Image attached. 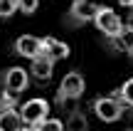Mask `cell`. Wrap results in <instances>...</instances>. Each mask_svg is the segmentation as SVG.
<instances>
[{"mask_svg":"<svg viewBox=\"0 0 133 131\" xmlns=\"http://www.w3.org/2000/svg\"><path fill=\"white\" fill-rule=\"evenodd\" d=\"M91 107H94L96 116H99L101 121L111 124V121H121L126 102L118 97V92H111V94H106V97H96Z\"/></svg>","mask_w":133,"mask_h":131,"instance_id":"cell-1","label":"cell"},{"mask_svg":"<svg viewBox=\"0 0 133 131\" xmlns=\"http://www.w3.org/2000/svg\"><path fill=\"white\" fill-rule=\"evenodd\" d=\"M94 25H96V30H99L104 37H114V35H118V32L126 30V22L118 17V13H116L114 8H109V5H99V8H96Z\"/></svg>","mask_w":133,"mask_h":131,"instance_id":"cell-2","label":"cell"},{"mask_svg":"<svg viewBox=\"0 0 133 131\" xmlns=\"http://www.w3.org/2000/svg\"><path fill=\"white\" fill-rule=\"evenodd\" d=\"M99 5L91 0H71L69 10L64 15V25L66 27H84V25L94 22V15Z\"/></svg>","mask_w":133,"mask_h":131,"instance_id":"cell-3","label":"cell"},{"mask_svg":"<svg viewBox=\"0 0 133 131\" xmlns=\"http://www.w3.org/2000/svg\"><path fill=\"white\" fill-rule=\"evenodd\" d=\"M30 69L25 67H8L0 72V87L8 89V92H15V94H22L25 89L30 87Z\"/></svg>","mask_w":133,"mask_h":131,"instance_id":"cell-4","label":"cell"},{"mask_svg":"<svg viewBox=\"0 0 133 131\" xmlns=\"http://www.w3.org/2000/svg\"><path fill=\"white\" fill-rule=\"evenodd\" d=\"M84 89H86L84 74L81 72H66L62 77V82H59V89H57L54 99H74V102H79Z\"/></svg>","mask_w":133,"mask_h":131,"instance_id":"cell-5","label":"cell"},{"mask_svg":"<svg viewBox=\"0 0 133 131\" xmlns=\"http://www.w3.org/2000/svg\"><path fill=\"white\" fill-rule=\"evenodd\" d=\"M54 64H57V59L52 54H47L44 49L39 54H35L30 59V74H32V79L39 82V84H47L52 79V74H54Z\"/></svg>","mask_w":133,"mask_h":131,"instance_id":"cell-6","label":"cell"},{"mask_svg":"<svg viewBox=\"0 0 133 131\" xmlns=\"http://www.w3.org/2000/svg\"><path fill=\"white\" fill-rule=\"evenodd\" d=\"M49 114V104L47 99H30L20 107V116H22V124L30 129H37V124L42 121Z\"/></svg>","mask_w":133,"mask_h":131,"instance_id":"cell-7","label":"cell"},{"mask_svg":"<svg viewBox=\"0 0 133 131\" xmlns=\"http://www.w3.org/2000/svg\"><path fill=\"white\" fill-rule=\"evenodd\" d=\"M12 49H15V54H20V57L32 59L35 54L42 52V37H35V35H22V37L15 40Z\"/></svg>","mask_w":133,"mask_h":131,"instance_id":"cell-8","label":"cell"},{"mask_svg":"<svg viewBox=\"0 0 133 131\" xmlns=\"http://www.w3.org/2000/svg\"><path fill=\"white\" fill-rule=\"evenodd\" d=\"M42 49L47 54H52L57 62H59V59H66V57H69V52H71L69 45L62 42V40H57V37H42Z\"/></svg>","mask_w":133,"mask_h":131,"instance_id":"cell-9","label":"cell"},{"mask_svg":"<svg viewBox=\"0 0 133 131\" xmlns=\"http://www.w3.org/2000/svg\"><path fill=\"white\" fill-rule=\"evenodd\" d=\"M20 126H25V124H22V116H20L17 107L3 109V111H0V131H15Z\"/></svg>","mask_w":133,"mask_h":131,"instance_id":"cell-10","label":"cell"},{"mask_svg":"<svg viewBox=\"0 0 133 131\" xmlns=\"http://www.w3.org/2000/svg\"><path fill=\"white\" fill-rule=\"evenodd\" d=\"M64 126H66V129H71V131H84L86 126H89V121H86V114L81 111V109H76V107H74L69 114H66Z\"/></svg>","mask_w":133,"mask_h":131,"instance_id":"cell-11","label":"cell"},{"mask_svg":"<svg viewBox=\"0 0 133 131\" xmlns=\"http://www.w3.org/2000/svg\"><path fill=\"white\" fill-rule=\"evenodd\" d=\"M15 13H20V0H0V17L10 20Z\"/></svg>","mask_w":133,"mask_h":131,"instance_id":"cell-12","label":"cell"},{"mask_svg":"<svg viewBox=\"0 0 133 131\" xmlns=\"http://www.w3.org/2000/svg\"><path fill=\"white\" fill-rule=\"evenodd\" d=\"M116 92H118V97L123 99L126 104H133V77H131V79H126V82L121 84Z\"/></svg>","mask_w":133,"mask_h":131,"instance_id":"cell-13","label":"cell"},{"mask_svg":"<svg viewBox=\"0 0 133 131\" xmlns=\"http://www.w3.org/2000/svg\"><path fill=\"white\" fill-rule=\"evenodd\" d=\"M37 129H44V131H47V129L59 131V129H66V126H64V121H59V119H47V116H44L42 121L37 124Z\"/></svg>","mask_w":133,"mask_h":131,"instance_id":"cell-14","label":"cell"},{"mask_svg":"<svg viewBox=\"0 0 133 131\" xmlns=\"http://www.w3.org/2000/svg\"><path fill=\"white\" fill-rule=\"evenodd\" d=\"M39 8V0H20V13L22 15H35Z\"/></svg>","mask_w":133,"mask_h":131,"instance_id":"cell-15","label":"cell"},{"mask_svg":"<svg viewBox=\"0 0 133 131\" xmlns=\"http://www.w3.org/2000/svg\"><path fill=\"white\" fill-rule=\"evenodd\" d=\"M121 121H126L128 126H133V104H126V107H123V116H121Z\"/></svg>","mask_w":133,"mask_h":131,"instance_id":"cell-16","label":"cell"},{"mask_svg":"<svg viewBox=\"0 0 133 131\" xmlns=\"http://www.w3.org/2000/svg\"><path fill=\"white\" fill-rule=\"evenodd\" d=\"M128 10H131V13H128V17H126V27H128V32L133 35V5H131Z\"/></svg>","mask_w":133,"mask_h":131,"instance_id":"cell-17","label":"cell"},{"mask_svg":"<svg viewBox=\"0 0 133 131\" xmlns=\"http://www.w3.org/2000/svg\"><path fill=\"white\" fill-rule=\"evenodd\" d=\"M118 3L123 5V8H131V5H133V0H118Z\"/></svg>","mask_w":133,"mask_h":131,"instance_id":"cell-18","label":"cell"},{"mask_svg":"<svg viewBox=\"0 0 133 131\" xmlns=\"http://www.w3.org/2000/svg\"><path fill=\"white\" fill-rule=\"evenodd\" d=\"M128 57H131V59H133V47H131V52H128Z\"/></svg>","mask_w":133,"mask_h":131,"instance_id":"cell-19","label":"cell"}]
</instances>
